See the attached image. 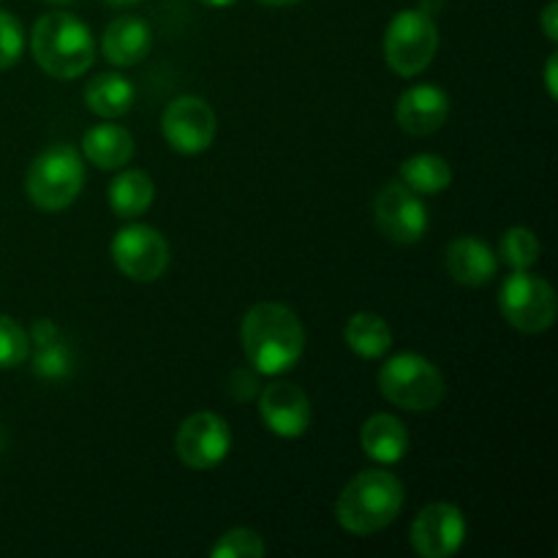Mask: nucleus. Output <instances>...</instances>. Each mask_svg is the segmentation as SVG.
Returning <instances> with one entry per match:
<instances>
[{
  "label": "nucleus",
  "instance_id": "1",
  "mask_svg": "<svg viewBox=\"0 0 558 558\" xmlns=\"http://www.w3.org/2000/svg\"><path fill=\"white\" fill-rule=\"evenodd\" d=\"M240 336L248 363L265 376L283 374L303 357L305 330L298 314L281 303L254 305L245 314Z\"/></svg>",
  "mask_w": 558,
  "mask_h": 558
},
{
  "label": "nucleus",
  "instance_id": "2",
  "mask_svg": "<svg viewBox=\"0 0 558 558\" xmlns=\"http://www.w3.org/2000/svg\"><path fill=\"white\" fill-rule=\"evenodd\" d=\"M33 60L54 80H76L96 60V38L80 16L69 11H49L33 25Z\"/></svg>",
  "mask_w": 558,
  "mask_h": 558
},
{
  "label": "nucleus",
  "instance_id": "3",
  "mask_svg": "<svg viewBox=\"0 0 558 558\" xmlns=\"http://www.w3.org/2000/svg\"><path fill=\"white\" fill-rule=\"evenodd\" d=\"M407 494L401 480L385 469H368L347 483L336 501V518L349 534L371 537L390 526L398 515Z\"/></svg>",
  "mask_w": 558,
  "mask_h": 558
},
{
  "label": "nucleus",
  "instance_id": "4",
  "mask_svg": "<svg viewBox=\"0 0 558 558\" xmlns=\"http://www.w3.org/2000/svg\"><path fill=\"white\" fill-rule=\"evenodd\" d=\"M85 185V163L71 145H49L33 158L25 178L27 199L44 213H60L76 202Z\"/></svg>",
  "mask_w": 558,
  "mask_h": 558
},
{
  "label": "nucleus",
  "instance_id": "5",
  "mask_svg": "<svg viewBox=\"0 0 558 558\" xmlns=\"http://www.w3.org/2000/svg\"><path fill=\"white\" fill-rule=\"evenodd\" d=\"M379 392L398 409L430 412L445 401V376L428 357L414 352L396 354L379 368Z\"/></svg>",
  "mask_w": 558,
  "mask_h": 558
},
{
  "label": "nucleus",
  "instance_id": "6",
  "mask_svg": "<svg viewBox=\"0 0 558 558\" xmlns=\"http://www.w3.org/2000/svg\"><path fill=\"white\" fill-rule=\"evenodd\" d=\"M439 27L420 9L398 11L385 31V60L398 76H417L434 63Z\"/></svg>",
  "mask_w": 558,
  "mask_h": 558
},
{
  "label": "nucleus",
  "instance_id": "7",
  "mask_svg": "<svg viewBox=\"0 0 558 558\" xmlns=\"http://www.w3.org/2000/svg\"><path fill=\"white\" fill-rule=\"evenodd\" d=\"M556 292L545 278L512 270L499 289V311L521 332H545L556 322Z\"/></svg>",
  "mask_w": 558,
  "mask_h": 558
},
{
  "label": "nucleus",
  "instance_id": "8",
  "mask_svg": "<svg viewBox=\"0 0 558 558\" xmlns=\"http://www.w3.org/2000/svg\"><path fill=\"white\" fill-rule=\"evenodd\" d=\"M112 262L131 281H158L169 267V243L158 229L131 223L112 238Z\"/></svg>",
  "mask_w": 558,
  "mask_h": 558
},
{
  "label": "nucleus",
  "instance_id": "9",
  "mask_svg": "<svg viewBox=\"0 0 558 558\" xmlns=\"http://www.w3.org/2000/svg\"><path fill=\"white\" fill-rule=\"evenodd\" d=\"M161 131L172 150L199 156L216 140V112L205 98L178 96L163 109Z\"/></svg>",
  "mask_w": 558,
  "mask_h": 558
},
{
  "label": "nucleus",
  "instance_id": "10",
  "mask_svg": "<svg viewBox=\"0 0 558 558\" xmlns=\"http://www.w3.org/2000/svg\"><path fill=\"white\" fill-rule=\"evenodd\" d=\"M229 447H232V430L216 412H196L185 417L174 439L178 458L194 472L216 469L229 456Z\"/></svg>",
  "mask_w": 558,
  "mask_h": 558
},
{
  "label": "nucleus",
  "instance_id": "11",
  "mask_svg": "<svg viewBox=\"0 0 558 558\" xmlns=\"http://www.w3.org/2000/svg\"><path fill=\"white\" fill-rule=\"evenodd\" d=\"M374 221L387 240L398 245H412L420 243L428 229V210H425L420 194L396 180L376 194Z\"/></svg>",
  "mask_w": 558,
  "mask_h": 558
},
{
  "label": "nucleus",
  "instance_id": "12",
  "mask_svg": "<svg viewBox=\"0 0 558 558\" xmlns=\"http://www.w3.org/2000/svg\"><path fill=\"white\" fill-rule=\"evenodd\" d=\"M466 539V518L450 501H436L420 510L412 523V545L423 558H450Z\"/></svg>",
  "mask_w": 558,
  "mask_h": 558
},
{
  "label": "nucleus",
  "instance_id": "13",
  "mask_svg": "<svg viewBox=\"0 0 558 558\" xmlns=\"http://www.w3.org/2000/svg\"><path fill=\"white\" fill-rule=\"evenodd\" d=\"M259 414L267 430L281 439H298L311 428V401L292 381H272L259 398Z\"/></svg>",
  "mask_w": 558,
  "mask_h": 558
},
{
  "label": "nucleus",
  "instance_id": "14",
  "mask_svg": "<svg viewBox=\"0 0 558 558\" xmlns=\"http://www.w3.org/2000/svg\"><path fill=\"white\" fill-rule=\"evenodd\" d=\"M450 118V96L436 85H414L401 93L396 120L407 134L430 136Z\"/></svg>",
  "mask_w": 558,
  "mask_h": 558
},
{
  "label": "nucleus",
  "instance_id": "15",
  "mask_svg": "<svg viewBox=\"0 0 558 558\" xmlns=\"http://www.w3.org/2000/svg\"><path fill=\"white\" fill-rule=\"evenodd\" d=\"M150 25H147L145 20H140V16L125 14L107 25L101 38V52L112 65L129 69V65L142 63V60L150 54Z\"/></svg>",
  "mask_w": 558,
  "mask_h": 558
},
{
  "label": "nucleus",
  "instance_id": "16",
  "mask_svg": "<svg viewBox=\"0 0 558 558\" xmlns=\"http://www.w3.org/2000/svg\"><path fill=\"white\" fill-rule=\"evenodd\" d=\"M445 265L452 281L477 289L494 281L499 262L494 248L480 238H458L447 245Z\"/></svg>",
  "mask_w": 558,
  "mask_h": 558
},
{
  "label": "nucleus",
  "instance_id": "17",
  "mask_svg": "<svg viewBox=\"0 0 558 558\" xmlns=\"http://www.w3.org/2000/svg\"><path fill=\"white\" fill-rule=\"evenodd\" d=\"M360 445L371 461L392 466V463L403 461V456L409 452L407 425L392 414H371L360 428Z\"/></svg>",
  "mask_w": 558,
  "mask_h": 558
},
{
  "label": "nucleus",
  "instance_id": "18",
  "mask_svg": "<svg viewBox=\"0 0 558 558\" xmlns=\"http://www.w3.org/2000/svg\"><path fill=\"white\" fill-rule=\"evenodd\" d=\"M82 153L98 169H123L134 158V136L114 123H98L82 136Z\"/></svg>",
  "mask_w": 558,
  "mask_h": 558
},
{
  "label": "nucleus",
  "instance_id": "19",
  "mask_svg": "<svg viewBox=\"0 0 558 558\" xmlns=\"http://www.w3.org/2000/svg\"><path fill=\"white\" fill-rule=\"evenodd\" d=\"M134 85H131L123 74H114V71L93 76L85 87L87 109L104 120L123 118V114L134 107Z\"/></svg>",
  "mask_w": 558,
  "mask_h": 558
},
{
  "label": "nucleus",
  "instance_id": "20",
  "mask_svg": "<svg viewBox=\"0 0 558 558\" xmlns=\"http://www.w3.org/2000/svg\"><path fill=\"white\" fill-rule=\"evenodd\" d=\"M343 338H347V347L363 360L385 357L392 347L390 325L379 314H371V311L354 314L343 327Z\"/></svg>",
  "mask_w": 558,
  "mask_h": 558
},
{
  "label": "nucleus",
  "instance_id": "21",
  "mask_svg": "<svg viewBox=\"0 0 558 558\" xmlns=\"http://www.w3.org/2000/svg\"><path fill=\"white\" fill-rule=\"evenodd\" d=\"M153 196H156V189H153L150 174L142 169H123L109 185V207L120 218H140L153 205Z\"/></svg>",
  "mask_w": 558,
  "mask_h": 558
},
{
  "label": "nucleus",
  "instance_id": "22",
  "mask_svg": "<svg viewBox=\"0 0 558 558\" xmlns=\"http://www.w3.org/2000/svg\"><path fill=\"white\" fill-rule=\"evenodd\" d=\"M401 183L412 189L414 194H441L450 189L452 183V169L450 163L434 153H420V156L407 158L401 163Z\"/></svg>",
  "mask_w": 558,
  "mask_h": 558
},
{
  "label": "nucleus",
  "instance_id": "23",
  "mask_svg": "<svg viewBox=\"0 0 558 558\" xmlns=\"http://www.w3.org/2000/svg\"><path fill=\"white\" fill-rule=\"evenodd\" d=\"M539 240L529 227H510L499 240L501 262L512 270H532L539 259Z\"/></svg>",
  "mask_w": 558,
  "mask_h": 558
},
{
  "label": "nucleus",
  "instance_id": "24",
  "mask_svg": "<svg viewBox=\"0 0 558 558\" xmlns=\"http://www.w3.org/2000/svg\"><path fill=\"white\" fill-rule=\"evenodd\" d=\"M265 554V539L254 529H232L210 548L213 558H262Z\"/></svg>",
  "mask_w": 558,
  "mask_h": 558
},
{
  "label": "nucleus",
  "instance_id": "25",
  "mask_svg": "<svg viewBox=\"0 0 558 558\" xmlns=\"http://www.w3.org/2000/svg\"><path fill=\"white\" fill-rule=\"evenodd\" d=\"M31 354V336L11 316L0 314V368H16Z\"/></svg>",
  "mask_w": 558,
  "mask_h": 558
},
{
  "label": "nucleus",
  "instance_id": "26",
  "mask_svg": "<svg viewBox=\"0 0 558 558\" xmlns=\"http://www.w3.org/2000/svg\"><path fill=\"white\" fill-rule=\"evenodd\" d=\"M22 49H25V33H22L20 20L0 9V71L20 63Z\"/></svg>",
  "mask_w": 558,
  "mask_h": 558
},
{
  "label": "nucleus",
  "instance_id": "27",
  "mask_svg": "<svg viewBox=\"0 0 558 558\" xmlns=\"http://www.w3.org/2000/svg\"><path fill=\"white\" fill-rule=\"evenodd\" d=\"M539 25H543V33L548 36V41H558V3L556 0H550L548 5H545L543 16H539Z\"/></svg>",
  "mask_w": 558,
  "mask_h": 558
},
{
  "label": "nucleus",
  "instance_id": "28",
  "mask_svg": "<svg viewBox=\"0 0 558 558\" xmlns=\"http://www.w3.org/2000/svg\"><path fill=\"white\" fill-rule=\"evenodd\" d=\"M556 63H558V54L550 52V54H548V65H545V85H548V96H550V98L558 96V87H556Z\"/></svg>",
  "mask_w": 558,
  "mask_h": 558
},
{
  "label": "nucleus",
  "instance_id": "29",
  "mask_svg": "<svg viewBox=\"0 0 558 558\" xmlns=\"http://www.w3.org/2000/svg\"><path fill=\"white\" fill-rule=\"evenodd\" d=\"M445 9V0H420V11H425L428 16H436Z\"/></svg>",
  "mask_w": 558,
  "mask_h": 558
},
{
  "label": "nucleus",
  "instance_id": "30",
  "mask_svg": "<svg viewBox=\"0 0 558 558\" xmlns=\"http://www.w3.org/2000/svg\"><path fill=\"white\" fill-rule=\"evenodd\" d=\"M205 5H210V9H227V5L238 3V0H202Z\"/></svg>",
  "mask_w": 558,
  "mask_h": 558
},
{
  "label": "nucleus",
  "instance_id": "31",
  "mask_svg": "<svg viewBox=\"0 0 558 558\" xmlns=\"http://www.w3.org/2000/svg\"><path fill=\"white\" fill-rule=\"evenodd\" d=\"M107 3L112 5V9H129V5L142 3V0H107Z\"/></svg>",
  "mask_w": 558,
  "mask_h": 558
},
{
  "label": "nucleus",
  "instance_id": "32",
  "mask_svg": "<svg viewBox=\"0 0 558 558\" xmlns=\"http://www.w3.org/2000/svg\"><path fill=\"white\" fill-rule=\"evenodd\" d=\"M259 3L276 5V9H281V5H294V3H300V0H259Z\"/></svg>",
  "mask_w": 558,
  "mask_h": 558
},
{
  "label": "nucleus",
  "instance_id": "33",
  "mask_svg": "<svg viewBox=\"0 0 558 558\" xmlns=\"http://www.w3.org/2000/svg\"><path fill=\"white\" fill-rule=\"evenodd\" d=\"M47 3H52V5H69V3H74V0H47Z\"/></svg>",
  "mask_w": 558,
  "mask_h": 558
}]
</instances>
